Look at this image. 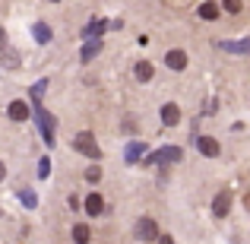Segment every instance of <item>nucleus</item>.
<instances>
[{"label": "nucleus", "instance_id": "obj_1", "mask_svg": "<svg viewBox=\"0 0 250 244\" xmlns=\"http://www.w3.org/2000/svg\"><path fill=\"white\" fill-rule=\"evenodd\" d=\"M73 149H76V153H83L85 159H98V155H102V153H98L95 136H92L89 130H83V133H76V136H73Z\"/></svg>", "mask_w": 250, "mask_h": 244}, {"label": "nucleus", "instance_id": "obj_2", "mask_svg": "<svg viewBox=\"0 0 250 244\" xmlns=\"http://www.w3.org/2000/svg\"><path fill=\"white\" fill-rule=\"evenodd\" d=\"M181 146H162L159 153H149V159L146 162H152V165H171V162H181Z\"/></svg>", "mask_w": 250, "mask_h": 244}, {"label": "nucleus", "instance_id": "obj_3", "mask_svg": "<svg viewBox=\"0 0 250 244\" xmlns=\"http://www.w3.org/2000/svg\"><path fill=\"white\" fill-rule=\"evenodd\" d=\"M133 235H136L140 241H155V238H159V225H155V219H149V216H143V219L136 222Z\"/></svg>", "mask_w": 250, "mask_h": 244}, {"label": "nucleus", "instance_id": "obj_4", "mask_svg": "<svg viewBox=\"0 0 250 244\" xmlns=\"http://www.w3.org/2000/svg\"><path fill=\"white\" fill-rule=\"evenodd\" d=\"M6 114H10V121H29V117H32V108L22 102V98H16V102H10Z\"/></svg>", "mask_w": 250, "mask_h": 244}, {"label": "nucleus", "instance_id": "obj_5", "mask_svg": "<svg viewBox=\"0 0 250 244\" xmlns=\"http://www.w3.org/2000/svg\"><path fill=\"white\" fill-rule=\"evenodd\" d=\"M196 149H200L203 155H209V159H215V155L222 153V149H219V143H215L212 136H196Z\"/></svg>", "mask_w": 250, "mask_h": 244}, {"label": "nucleus", "instance_id": "obj_6", "mask_svg": "<svg viewBox=\"0 0 250 244\" xmlns=\"http://www.w3.org/2000/svg\"><path fill=\"white\" fill-rule=\"evenodd\" d=\"M228 209H231V190H222V194H215V200H212V213H215V216H225Z\"/></svg>", "mask_w": 250, "mask_h": 244}, {"label": "nucleus", "instance_id": "obj_7", "mask_svg": "<svg viewBox=\"0 0 250 244\" xmlns=\"http://www.w3.org/2000/svg\"><path fill=\"white\" fill-rule=\"evenodd\" d=\"M177 121H181V108H177L174 102H168L165 108H162V124L171 127V124H177Z\"/></svg>", "mask_w": 250, "mask_h": 244}, {"label": "nucleus", "instance_id": "obj_8", "mask_svg": "<svg viewBox=\"0 0 250 244\" xmlns=\"http://www.w3.org/2000/svg\"><path fill=\"white\" fill-rule=\"evenodd\" d=\"M133 73H136V80H140V83H149L155 76V70H152V64H149V61H136Z\"/></svg>", "mask_w": 250, "mask_h": 244}, {"label": "nucleus", "instance_id": "obj_9", "mask_svg": "<svg viewBox=\"0 0 250 244\" xmlns=\"http://www.w3.org/2000/svg\"><path fill=\"white\" fill-rule=\"evenodd\" d=\"M83 206H85V216H98V213L104 209V200H102L98 194H89V197H85V203H83Z\"/></svg>", "mask_w": 250, "mask_h": 244}, {"label": "nucleus", "instance_id": "obj_10", "mask_svg": "<svg viewBox=\"0 0 250 244\" xmlns=\"http://www.w3.org/2000/svg\"><path fill=\"white\" fill-rule=\"evenodd\" d=\"M165 64H168L171 70H184V67H187V54H184V51H168Z\"/></svg>", "mask_w": 250, "mask_h": 244}, {"label": "nucleus", "instance_id": "obj_11", "mask_svg": "<svg viewBox=\"0 0 250 244\" xmlns=\"http://www.w3.org/2000/svg\"><path fill=\"white\" fill-rule=\"evenodd\" d=\"M222 51H231V54H247L250 51V42L247 38H241V42H219Z\"/></svg>", "mask_w": 250, "mask_h": 244}, {"label": "nucleus", "instance_id": "obj_12", "mask_svg": "<svg viewBox=\"0 0 250 244\" xmlns=\"http://www.w3.org/2000/svg\"><path fill=\"white\" fill-rule=\"evenodd\" d=\"M32 35H35V42H38V44H48V42H51V25L35 22V25H32Z\"/></svg>", "mask_w": 250, "mask_h": 244}, {"label": "nucleus", "instance_id": "obj_13", "mask_svg": "<svg viewBox=\"0 0 250 244\" xmlns=\"http://www.w3.org/2000/svg\"><path fill=\"white\" fill-rule=\"evenodd\" d=\"M98 51H102V42H98V38H89V42H85V48H83V61H92V57L98 54Z\"/></svg>", "mask_w": 250, "mask_h": 244}, {"label": "nucleus", "instance_id": "obj_14", "mask_svg": "<svg viewBox=\"0 0 250 244\" xmlns=\"http://www.w3.org/2000/svg\"><path fill=\"white\" fill-rule=\"evenodd\" d=\"M108 29V22H102V19H95V22H89V29L83 32V38H98L102 32Z\"/></svg>", "mask_w": 250, "mask_h": 244}, {"label": "nucleus", "instance_id": "obj_15", "mask_svg": "<svg viewBox=\"0 0 250 244\" xmlns=\"http://www.w3.org/2000/svg\"><path fill=\"white\" fill-rule=\"evenodd\" d=\"M73 241H76V244H89V241H92L89 225H73Z\"/></svg>", "mask_w": 250, "mask_h": 244}, {"label": "nucleus", "instance_id": "obj_16", "mask_svg": "<svg viewBox=\"0 0 250 244\" xmlns=\"http://www.w3.org/2000/svg\"><path fill=\"white\" fill-rule=\"evenodd\" d=\"M19 203H22V206H29V209H35V203H38V197H35V190H19Z\"/></svg>", "mask_w": 250, "mask_h": 244}, {"label": "nucleus", "instance_id": "obj_17", "mask_svg": "<svg viewBox=\"0 0 250 244\" xmlns=\"http://www.w3.org/2000/svg\"><path fill=\"white\" fill-rule=\"evenodd\" d=\"M44 89H48V80H38L35 86H32V98H35V108H42V95Z\"/></svg>", "mask_w": 250, "mask_h": 244}, {"label": "nucleus", "instance_id": "obj_18", "mask_svg": "<svg viewBox=\"0 0 250 244\" xmlns=\"http://www.w3.org/2000/svg\"><path fill=\"white\" fill-rule=\"evenodd\" d=\"M143 153H146V146H143V143H130V146H127V162H136Z\"/></svg>", "mask_w": 250, "mask_h": 244}, {"label": "nucleus", "instance_id": "obj_19", "mask_svg": "<svg viewBox=\"0 0 250 244\" xmlns=\"http://www.w3.org/2000/svg\"><path fill=\"white\" fill-rule=\"evenodd\" d=\"M200 16L203 19H215V16H219V6H215V3H200Z\"/></svg>", "mask_w": 250, "mask_h": 244}, {"label": "nucleus", "instance_id": "obj_20", "mask_svg": "<svg viewBox=\"0 0 250 244\" xmlns=\"http://www.w3.org/2000/svg\"><path fill=\"white\" fill-rule=\"evenodd\" d=\"M98 177H102V168H98V165H89V168H85V181H89V184H95Z\"/></svg>", "mask_w": 250, "mask_h": 244}, {"label": "nucleus", "instance_id": "obj_21", "mask_svg": "<svg viewBox=\"0 0 250 244\" xmlns=\"http://www.w3.org/2000/svg\"><path fill=\"white\" fill-rule=\"evenodd\" d=\"M222 6H225V13H241V0H222Z\"/></svg>", "mask_w": 250, "mask_h": 244}, {"label": "nucleus", "instance_id": "obj_22", "mask_svg": "<svg viewBox=\"0 0 250 244\" xmlns=\"http://www.w3.org/2000/svg\"><path fill=\"white\" fill-rule=\"evenodd\" d=\"M51 175V159H42V165H38V177H48Z\"/></svg>", "mask_w": 250, "mask_h": 244}, {"label": "nucleus", "instance_id": "obj_23", "mask_svg": "<svg viewBox=\"0 0 250 244\" xmlns=\"http://www.w3.org/2000/svg\"><path fill=\"white\" fill-rule=\"evenodd\" d=\"M3 64H6V67H16V54H13V51H6V61Z\"/></svg>", "mask_w": 250, "mask_h": 244}, {"label": "nucleus", "instance_id": "obj_24", "mask_svg": "<svg viewBox=\"0 0 250 244\" xmlns=\"http://www.w3.org/2000/svg\"><path fill=\"white\" fill-rule=\"evenodd\" d=\"M155 241H159V244H174V238H168V235H159Z\"/></svg>", "mask_w": 250, "mask_h": 244}, {"label": "nucleus", "instance_id": "obj_25", "mask_svg": "<svg viewBox=\"0 0 250 244\" xmlns=\"http://www.w3.org/2000/svg\"><path fill=\"white\" fill-rule=\"evenodd\" d=\"M3 44H6V32L0 29V48H3Z\"/></svg>", "mask_w": 250, "mask_h": 244}, {"label": "nucleus", "instance_id": "obj_26", "mask_svg": "<svg viewBox=\"0 0 250 244\" xmlns=\"http://www.w3.org/2000/svg\"><path fill=\"white\" fill-rule=\"evenodd\" d=\"M3 177H6V165L0 162V181H3Z\"/></svg>", "mask_w": 250, "mask_h": 244}]
</instances>
